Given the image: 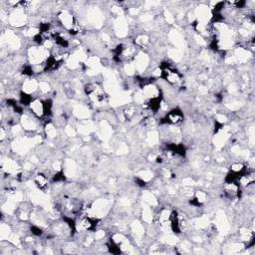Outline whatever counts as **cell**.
Masks as SVG:
<instances>
[{"instance_id":"3957f363","label":"cell","mask_w":255,"mask_h":255,"mask_svg":"<svg viewBox=\"0 0 255 255\" xmlns=\"http://www.w3.org/2000/svg\"><path fill=\"white\" fill-rule=\"evenodd\" d=\"M162 69V77L161 79H164L170 85L180 84L183 80V75L179 70H176L171 64L168 62H163L160 66Z\"/></svg>"},{"instance_id":"4fadbf2b","label":"cell","mask_w":255,"mask_h":255,"mask_svg":"<svg viewBox=\"0 0 255 255\" xmlns=\"http://www.w3.org/2000/svg\"><path fill=\"white\" fill-rule=\"evenodd\" d=\"M246 169H247V168H246V165H244V164H242V163H239V162L233 163V164L230 166V168H229V172L232 173V174H234V175H237L238 178H239V175H240L241 173H243Z\"/></svg>"},{"instance_id":"ba28073f","label":"cell","mask_w":255,"mask_h":255,"mask_svg":"<svg viewBox=\"0 0 255 255\" xmlns=\"http://www.w3.org/2000/svg\"><path fill=\"white\" fill-rule=\"evenodd\" d=\"M184 112L180 108H174L170 110L164 117L162 123L170 126H178L184 122Z\"/></svg>"},{"instance_id":"7a4b0ae2","label":"cell","mask_w":255,"mask_h":255,"mask_svg":"<svg viewBox=\"0 0 255 255\" xmlns=\"http://www.w3.org/2000/svg\"><path fill=\"white\" fill-rule=\"evenodd\" d=\"M84 93L88 97V99L94 104H104L108 98L105 89L98 82H91L85 85Z\"/></svg>"},{"instance_id":"7c38bea8","label":"cell","mask_w":255,"mask_h":255,"mask_svg":"<svg viewBox=\"0 0 255 255\" xmlns=\"http://www.w3.org/2000/svg\"><path fill=\"white\" fill-rule=\"evenodd\" d=\"M38 89H39V82L36 79H34V78L29 77L22 83V92L29 94L31 96L36 91H38Z\"/></svg>"},{"instance_id":"9c48e42d","label":"cell","mask_w":255,"mask_h":255,"mask_svg":"<svg viewBox=\"0 0 255 255\" xmlns=\"http://www.w3.org/2000/svg\"><path fill=\"white\" fill-rule=\"evenodd\" d=\"M222 191L226 199L230 201L238 200L241 195V187L238 182H225Z\"/></svg>"},{"instance_id":"5b68a950","label":"cell","mask_w":255,"mask_h":255,"mask_svg":"<svg viewBox=\"0 0 255 255\" xmlns=\"http://www.w3.org/2000/svg\"><path fill=\"white\" fill-rule=\"evenodd\" d=\"M29 112L34 115L38 119H43L47 116V106L46 100L39 99V98H34L31 103L28 106Z\"/></svg>"},{"instance_id":"6da1fadb","label":"cell","mask_w":255,"mask_h":255,"mask_svg":"<svg viewBox=\"0 0 255 255\" xmlns=\"http://www.w3.org/2000/svg\"><path fill=\"white\" fill-rule=\"evenodd\" d=\"M85 204L80 200L74 197H64L57 203V209L60 211L64 217L76 218L84 211Z\"/></svg>"},{"instance_id":"2e32d148","label":"cell","mask_w":255,"mask_h":255,"mask_svg":"<svg viewBox=\"0 0 255 255\" xmlns=\"http://www.w3.org/2000/svg\"><path fill=\"white\" fill-rule=\"evenodd\" d=\"M38 91L40 92L41 94H48L50 91H51V86L48 82H45V81H41L39 82V89Z\"/></svg>"},{"instance_id":"52a82bcc","label":"cell","mask_w":255,"mask_h":255,"mask_svg":"<svg viewBox=\"0 0 255 255\" xmlns=\"http://www.w3.org/2000/svg\"><path fill=\"white\" fill-rule=\"evenodd\" d=\"M141 91L143 93V96L145 98L146 102L156 100V99H162V90L158 85H155L153 82H150L144 85L141 88Z\"/></svg>"},{"instance_id":"277c9868","label":"cell","mask_w":255,"mask_h":255,"mask_svg":"<svg viewBox=\"0 0 255 255\" xmlns=\"http://www.w3.org/2000/svg\"><path fill=\"white\" fill-rule=\"evenodd\" d=\"M57 21L68 33H70L76 26H78L76 17L68 9H61L58 12Z\"/></svg>"},{"instance_id":"9a60e30c","label":"cell","mask_w":255,"mask_h":255,"mask_svg":"<svg viewBox=\"0 0 255 255\" xmlns=\"http://www.w3.org/2000/svg\"><path fill=\"white\" fill-rule=\"evenodd\" d=\"M149 43H150V38L148 35H145V34L136 36V38L135 39V44L142 48L146 47Z\"/></svg>"},{"instance_id":"30bf717a","label":"cell","mask_w":255,"mask_h":255,"mask_svg":"<svg viewBox=\"0 0 255 255\" xmlns=\"http://www.w3.org/2000/svg\"><path fill=\"white\" fill-rule=\"evenodd\" d=\"M20 123L24 131L28 133H33L38 130L39 125H40V119H38V118H36L31 113L29 114L23 113L22 116L20 117Z\"/></svg>"},{"instance_id":"5bb4252c","label":"cell","mask_w":255,"mask_h":255,"mask_svg":"<svg viewBox=\"0 0 255 255\" xmlns=\"http://www.w3.org/2000/svg\"><path fill=\"white\" fill-rule=\"evenodd\" d=\"M44 132H45V135L47 136L48 139L52 140V139H55L57 136V129L51 122H47L45 124Z\"/></svg>"},{"instance_id":"8fae6325","label":"cell","mask_w":255,"mask_h":255,"mask_svg":"<svg viewBox=\"0 0 255 255\" xmlns=\"http://www.w3.org/2000/svg\"><path fill=\"white\" fill-rule=\"evenodd\" d=\"M33 184L37 189L41 191H46L50 187V179L44 172H38L33 176Z\"/></svg>"},{"instance_id":"8992f818","label":"cell","mask_w":255,"mask_h":255,"mask_svg":"<svg viewBox=\"0 0 255 255\" xmlns=\"http://www.w3.org/2000/svg\"><path fill=\"white\" fill-rule=\"evenodd\" d=\"M98 221H99L98 219L89 217V215L86 214L76 222V232L94 231L97 228Z\"/></svg>"}]
</instances>
